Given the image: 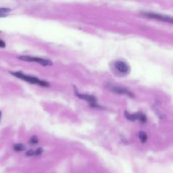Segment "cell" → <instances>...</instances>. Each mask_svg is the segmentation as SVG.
<instances>
[{
    "label": "cell",
    "mask_w": 173,
    "mask_h": 173,
    "mask_svg": "<svg viewBox=\"0 0 173 173\" xmlns=\"http://www.w3.org/2000/svg\"><path fill=\"white\" fill-rule=\"evenodd\" d=\"M112 67L115 73L119 76L127 75L131 71L129 64L122 60L114 61L112 64Z\"/></svg>",
    "instance_id": "obj_2"
},
{
    "label": "cell",
    "mask_w": 173,
    "mask_h": 173,
    "mask_svg": "<svg viewBox=\"0 0 173 173\" xmlns=\"http://www.w3.org/2000/svg\"><path fill=\"white\" fill-rule=\"evenodd\" d=\"M12 11V10L8 8H0V18L2 17H6L8 13Z\"/></svg>",
    "instance_id": "obj_8"
},
{
    "label": "cell",
    "mask_w": 173,
    "mask_h": 173,
    "mask_svg": "<svg viewBox=\"0 0 173 173\" xmlns=\"http://www.w3.org/2000/svg\"><path fill=\"white\" fill-rule=\"evenodd\" d=\"M43 152V150L42 148H38L37 150H34V155H39Z\"/></svg>",
    "instance_id": "obj_12"
},
{
    "label": "cell",
    "mask_w": 173,
    "mask_h": 173,
    "mask_svg": "<svg viewBox=\"0 0 173 173\" xmlns=\"http://www.w3.org/2000/svg\"><path fill=\"white\" fill-rule=\"evenodd\" d=\"M143 16L147 17L149 18L160 20V21L162 22H169L171 24H172L173 20L172 17L168 16H164L160 14H156V13H153V12H142L141 13Z\"/></svg>",
    "instance_id": "obj_6"
},
{
    "label": "cell",
    "mask_w": 173,
    "mask_h": 173,
    "mask_svg": "<svg viewBox=\"0 0 173 173\" xmlns=\"http://www.w3.org/2000/svg\"><path fill=\"white\" fill-rule=\"evenodd\" d=\"M1 116H2V112L0 111V118H1Z\"/></svg>",
    "instance_id": "obj_15"
},
{
    "label": "cell",
    "mask_w": 173,
    "mask_h": 173,
    "mask_svg": "<svg viewBox=\"0 0 173 173\" xmlns=\"http://www.w3.org/2000/svg\"><path fill=\"white\" fill-rule=\"evenodd\" d=\"M13 149L14 151L18 152V151H22L25 150L26 149V147L25 145H23L22 143H17L14 145Z\"/></svg>",
    "instance_id": "obj_9"
},
{
    "label": "cell",
    "mask_w": 173,
    "mask_h": 173,
    "mask_svg": "<svg viewBox=\"0 0 173 173\" xmlns=\"http://www.w3.org/2000/svg\"><path fill=\"white\" fill-rule=\"evenodd\" d=\"M74 90L75 92V95H77L79 99L85 100V101L87 102L89 106L93 108H102L100 106L98 102H97V99L95 96L91 95H87V94H82V93H80L78 91L77 89L76 88V86H74Z\"/></svg>",
    "instance_id": "obj_3"
},
{
    "label": "cell",
    "mask_w": 173,
    "mask_h": 173,
    "mask_svg": "<svg viewBox=\"0 0 173 173\" xmlns=\"http://www.w3.org/2000/svg\"><path fill=\"white\" fill-rule=\"evenodd\" d=\"M106 87L108 88L110 91L117 93V94L124 95L129 96L131 98H133L135 97V95L133 94L132 92L129 91V89H127V88L123 87V86H117V85H115L108 83V84L106 85Z\"/></svg>",
    "instance_id": "obj_4"
},
{
    "label": "cell",
    "mask_w": 173,
    "mask_h": 173,
    "mask_svg": "<svg viewBox=\"0 0 173 173\" xmlns=\"http://www.w3.org/2000/svg\"><path fill=\"white\" fill-rule=\"evenodd\" d=\"M124 116L127 118V120L130 121H139L141 123H145L147 122V117L144 114L141 112L130 114L128 112H124Z\"/></svg>",
    "instance_id": "obj_7"
},
{
    "label": "cell",
    "mask_w": 173,
    "mask_h": 173,
    "mask_svg": "<svg viewBox=\"0 0 173 173\" xmlns=\"http://www.w3.org/2000/svg\"><path fill=\"white\" fill-rule=\"evenodd\" d=\"M139 138L142 143H145L147 140V135L143 131H140L139 133Z\"/></svg>",
    "instance_id": "obj_10"
},
{
    "label": "cell",
    "mask_w": 173,
    "mask_h": 173,
    "mask_svg": "<svg viewBox=\"0 0 173 173\" xmlns=\"http://www.w3.org/2000/svg\"><path fill=\"white\" fill-rule=\"evenodd\" d=\"M13 76L18 78L21 80L25 81L27 82H29L30 84H34V85H40L43 87H48L50 86V84L49 82H47L46 81H43L40 80L39 78H38L35 77H33V76H29L23 74L21 72H10Z\"/></svg>",
    "instance_id": "obj_1"
},
{
    "label": "cell",
    "mask_w": 173,
    "mask_h": 173,
    "mask_svg": "<svg viewBox=\"0 0 173 173\" xmlns=\"http://www.w3.org/2000/svg\"><path fill=\"white\" fill-rule=\"evenodd\" d=\"M6 47V43L3 41L0 40V48H4Z\"/></svg>",
    "instance_id": "obj_14"
},
{
    "label": "cell",
    "mask_w": 173,
    "mask_h": 173,
    "mask_svg": "<svg viewBox=\"0 0 173 173\" xmlns=\"http://www.w3.org/2000/svg\"><path fill=\"white\" fill-rule=\"evenodd\" d=\"M29 143L31 145H36L39 143V139H38V137L37 136L34 135L33 137H31V138L29 140Z\"/></svg>",
    "instance_id": "obj_11"
},
{
    "label": "cell",
    "mask_w": 173,
    "mask_h": 173,
    "mask_svg": "<svg viewBox=\"0 0 173 173\" xmlns=\"http://www.w3.org/2000/svg\"><path fill=\"white\" fill-rule=\"evenodd\" d=\"M26 155L27 156H33V155H34V150H30L26 153Z\"/></svg>",
    "instance_id": "obj_13"
},
{
    "label": "cell",
    "mask_w": 173,
    "mask_h": 173,
    "mask_svg": "<svg viewBox=\"0 0 173 173\" xmlns=\"http://www.w3.org/2000/svg\"><path fill=\"white\" fill-rule=\"evenodd\" d=\"M18 59L20 60L25 61V62H37L39 64L43 66H51L53 64V62L50 60L47 59H43L38 57H32L29 56H22L18 57Z\"/></svg>",
    "instance_id": "obj_5"
}]
</instances>
